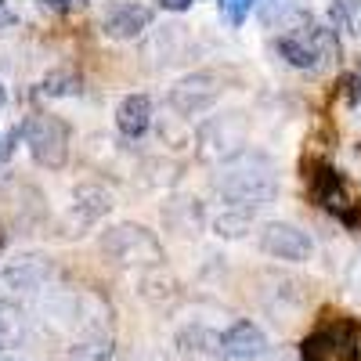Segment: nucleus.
I'll list each match as a JSON object with an SVG mask.
<instances>
[{
    "label": "nucleus",
    "mask_w": 361,
    "mask_h": 361,
    "mask_svg": "<svg viewBox=\"0 0 361 361\" xmlns=\"http://www.w3.org/2000/svg\"><path fill=\"white\" fill-rule=\"evenodd\" d=\"M217 192L224 199V206L231 209H260L267 202H275L279 195V170L264 152L246 148L224 163L221 177H217Z\"/></svg>",
    "instance_id": "1"
},
{
    "label": "nucleus",
    "mask_w": 361,
    "mask_h": 361,
    "mask_svg": "<svg viewBox=\"0 0 361 361\" xmlns=\"http://www.w3.org/2000/svg\"><path fill=\"white\" fill-rule=\"evenodd\" d=\"M279 54L293 69H322L340 58V40L333 25H314L300 22L286 37H279Z\"/></svg>",
    "instance_id": "2"
},
{
    "label": "nucleus",
    "mask_w": 361,
    "mask_h": 361,
    "mask_svg": "<svg viewBox=\"0 0 361 361\" xmlns=\"http://www.w3.org/2000/svg\"><path fill=\"white\" fill-rule=\"evenodd\" d=\"M22 137L29 145V156H33L44 170H62L69 159V127L58 116H44L33 112L22 123Z\"/></svg>",
    "instance_id": "3"
},
{
    "label": "nucleus",
    "mask_w": 361,
    "mask_h": 361,
    "mask_svg": "<svg viewBox=\"0 0 361 361\" xmlns=\"http://www.w3.org/2000/svg\"><path fill=\"white\" fill-rule=\"evenodd\" d=\"M102 250L105 257H112L116 264H127V267H152L163 260V246L159 238L141 228V224H116L102 235Z\"/></svg>",
    "instance_id": "4"
},
{
    "label": "nucleus",
    "mask_w": 361,
    "mask_h": 361,
    "mask_svg": "<svg viewBox=\"0 0 361 361\" xmlns=\"http://www.w3.org/2000/svg\"><path fill=\"white\" fill-rule=\"evenodd\" d=\"M260 250L275 260H289V264H304L314 253V243L307 231H300L296 224L286 221H267L260 228Z\"/></svg>",
    "instance_id": "5"
},
{
    "label": "nucleus",
    "mask_w": 361,
    "mask_h": 361,
    "mask_svg": "<svg viewBox=\"0 0 361 361\" xmlns=\"http://www.w3.org/2000/svg\"><path fill=\"white\" fill-rule=\"evenodd\" d=\"M47 279H51V267L40 257H29L22 264L4 267V271H0V304L15 307V304H22V300L37 296Z\"/></svg>",
    "instance_id": "6"
},
{
    "label": "nucleus",
    "mask_w": 361,
    "mask_h": 361,
    "mask_svg": "<svg viewBox=\"0 0 361 361\" xmlns=\"http://www.w3.org/2000/svg\"><path fill=\"white\" fill-rule=\"evenodd\" d=\"M221 98V80L214 73H188L170 87V105L180 116H202Z\"/></svg>",
    "instance_id": "7"
},
{
    "label": "nucleus",
    "mask_w": 361,
    "mask_h": 361,
    "mask_svg": "<svg viewBox=\"0 0 361 361\" xmlns=\"http://www.w3.org/2000/svg\"><path fill=\"white\" fill-rule=\"evenodd\" d=\"M148 25H152V11H148L145 4H119V8H112L105 15L102 33L109 40H134V37L145 33Z\"/></svg>",
    "instance_id": "8"
},
{
    "label": "nucleus",
    "mask_w": 361,
    "mask_h": 361,
    "mask_svg": "<svg viewBox=\"0 0 361 361\" xmlns=\"http://www.w3.org/2000/svg\"><path fill=\"white\" fill-rule=\"evenodd\" d=\"M221 350L235 361H253L267 350V336H264V329L253 325V322H235L228 333L221 336Z\"/></svg>",
    "instance_id": "9"
},
{
    "label": "nucleus",
    "mask_w": 361,
    "mask_h": 361,
    "mask_svg": "<svg viewBox=\"0 0 361 361\" xmlns=\"http://www.w3.org/2000/svg\"><path fill=\"white\" fill-rule=\"evenodd\" d=\"M311 195H314L325 209L340 214V217L350 209L347 192H343V177H340L333 166H325V163H314V166H311Z\"/></svg>",
    "instance_id": "10"
},
{
    "label": "nucleus",
    "mask_w": 361,
    "mask_h": 361,
    "mask_svg": "<svg viewBox=\"0 0 361 361\" xmlns=\"http://www.w3.org/2000/svg\"><path fill=\"white\" fill-rule=\"evenodd\" d=\"M116 127L123 137H141L152 127V98L148 94H127L116 109Z\"/></svg>",
    "instance_id": "11"
},
{
    "label": "nucleus",
    "mask_w": 361,
    "mask_h": 361,
    "mask_svg": "<svg viewBox=\"0 0 361 361\" xmlns=\"http://www.w3.org/2000/svg\"><path fill=\"white\" fill-rule=\"evenodd\" d=\"M109 209H112V195L105 188H98V185H80L76 188V214L83 221H98Z\"/></svg>",
    "instance_id": "12"
},
{
    "label": "nucleus",
    "mask_w": 361,
    "mask_h": 361,
    "mask_svg": "<svg viewBox=\"0 0 361 361\" xmlns=\"http://www.w3.org/2000/svg\"><path fill=\"white\" fill-rule=\"evenodd\" d=\"M66 361H112V340L109 336H90L66 350Z\"/></svg>",
    "instance_id": "13"
},
{
    "label": "nucleus",
    "mask_w": 361,
    "mask_h": 361,
    "mask_svg": "<svg viewBox=\"0 0 361 361\" xmlns=\"http://www.w3.org/2000/svg\"><path fill=\"white\" fill-rule=\"evenodd\" d=\"M329 18H333V29H343V33H361V0H333Z\"/></svg>",
    "instance_id": "14"
},
{
    "label": "nucleus",
    "mask_w": 361,
    "mask_h": 361,
    "mask_svg": "<svg viewBox=\"0 0 361 361\" xmlns=\"http://www.w3.org/2000/svg\"><path fill=\"white\" fill-rule=\"evenodd\" d=\"M40 90H44L47 98H69V94H76V90H80V76L73 69H54V73L44 76Z\"/></svg>",
    "instance_id": "15"
},
{
    "label": "nucleus",
    "mask_w": 361,
    "mask_h": 361,
    "mask_svg": "<svg viewBox=\"0 0 361 361\" xmlns=\"http://www.w3.org/2000/svg\"><path fill=\"white\" fill-rule=\"evenodd\" d=\"M246 228H250V209H231V206H224V214L214 221V231H217L221 238H238V235H246Z\"/></svg>",
    "instance_id": "16"
},
{
    "label": "nucleus",
    "mask_w": 361,
    "mask_h": 361,
    "mask_svg": "<svg viewBox=\"0 0 361 361\" xmlns=\"http://www.w3.org/2000/svg\"><path fill=\"white\" fill-rule=\"evenodd\" d=\"M253 4H257V0H221V15H224V22L231 29H238L246 22V15L253 11Z\"/></svg>",
    "instance_id": "17"
},
{
    "label": "nucleus",
    "mask_w": 361,
    "mask_h": 361,
    "mask_svg": "<svg viewBox=\"0 0 361 361\" xmlns=\"http://www.w3.org/2000/svg\"><path fill=\"white\" fill-rule=\"evenodd\" d=\"M40 8L51 11V15H73V11L87 8V0H40Z\"/></svg>",
    "instance_id": "18"
},
{
    "label": "nucleus",
    "mask_w": 361,
    "mask_h": 361,
    "mask_svg": "<svg viewBox=\"0 0 361 361\" xmlns=\"http://www.w3.org/2000/svg\"><path fill=\"white\" fill-rule=\"evenodd\" d=\"M343 87H347V90H343L347 102H350V105H357V102H361V73L347 76V80H343Z\"/></svg>",
    "instance_id": "19"
},
{
    "label": "nucleus",
    "mask_w": 361,
    "mask_h": 361,
    "mask_svg": "<svg viewBox=\"0 0 361 361\" xmlns=\"http://www.w3.org/2000/svg\"><path fill=\"white\" fill-rule=\"evenodd\" d=\"M159 4H163L166 11H188V8H192V0H159Z\"/></svg>",
    "instance_id": "20"
},
{
    "label": "nucleus",
    "mask_w": 361,
    "mask_h": 361,
    "mask_svg": "<svg viewBox=\"0 0 361 361\" xmlns=\"http://www.w3.org/2000/svg\"><path fill=\"white\" fill-rule=\"evenodd\" d=\"M123 361H163L159 354H148V350H134V354H127Z\"/></svg>",
    "instance_id": "21"
},
{
    "label": "nucleus",
    "mask_w": 361,
    "mask_h": 361,
    "mask_svg": "<svg viewBox=\"0 0 361 361\" xmlns=\"http://www.w3.org/2000/svg\"><path fill=\"white\" fill-rule=\"evenodd\" d=\"M15 22V15L8 11V4H4V0H0V25H11Z\"/></svg>",
    "instance_id": "22"
},
{
    "label": "nucleus",
    "mask_w": 361,
    "mask_h": 361,
    "mask_svg": "<svg viewBox=\"0 0 361 361\" xmlns=\"http://www.w3.org/2000/svg\"><path fill=\"white\" fill-rule=\"evenodd\" d=\"M8 102V90H4V83H0V105H4Z\"/></svg>",
    "instance_id": "23"
},
{
    "label": "nucleus",
    "mask_w": 361,
    "mask_h": 361,
    "mask_svg": "<svg viewBox=\"0 0 361 361\" xmlns=\"http://www.w3.org/2000/svg\"><path fill=\"white\" fill-rule=\"evenodd\" d=\"M8 148H11V145H4V137H0V156H4V152H8Z\"/></svg>",
    "instance_id": "24"
},
{
    "label": "nucleus",
    "mask_w": 361,
    "mask_h": 361,
    "mask_svg": "<svg viewBox=\"0 0 361 361\" xmlns=\"http://www.w3.org/2000/svg\"><path fill=\"white\" fill-rule=\"evenodd\" d=\"M4 243H8V238H4V231H0V253H4Z\"/></svg>",
    "instance_id": "25"
},
{
    "label": "nucleus",
    "mask_w": 361,
    "mask_h": 361,
    "mask_svg": "<svg viewBox=\"0 0 361 361\" xmlns=\"http://www.w3.org/2000/svg\"><path fill=\"white\" fill-rule=\"evenodd\" d=\"M0 361H22V357H8V354H0Z\"/></svg>",
    "instance_id": "26"
}]
</instances>
